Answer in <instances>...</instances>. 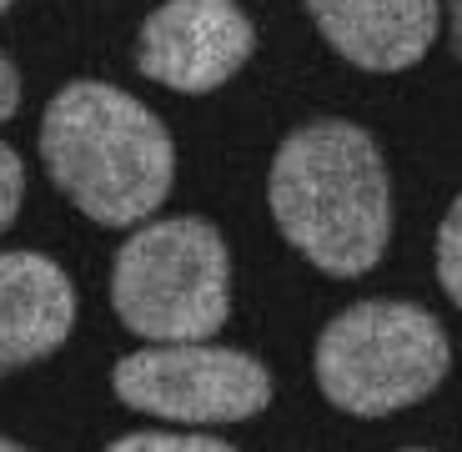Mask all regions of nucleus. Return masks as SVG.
Here are the masks:
<instances>
[{
  "label": "nucleus",
  "instance_id": "f257e3e1",
  "mask_svg": "<svg viewBox=\"0 0 462 452\" xmlns=\"http://www.w3.org/2000/svg\"><path fill=\"white\" fill-rule=\"evenodd\" d=\"M277 232L327 277H362L393 242V181L377 141L352 121H307L272 156Z\"/></svg>",
  "mask_w": 462,
  "mask_h": 452
},
{
  "label": "nucleus",
  "instance_id": "f03ea898",
  "mask_svg": "<svg viewBox=\"0 0 462 452\" xmlns=\"http://www.w3.org/2000/svg\"><path fill=\"white\" fill-rule=\"evenodd\" d=\"M41 161L56 191L96 226H141L176 181L166 121L121 86L66 81L41 116Z\"/></svg>",
  "mask_w": 462,
  "mask_h": 452
},
{
  "label": "nucleus",
  "instance_id": "7ed1b4c3",
  "mask_svg": "<svg viewBox=\"0 0 462 452\" xmlns=\"http://www.w3.org/2000/svg\"><path fill=\"white\" fill-rule=\"evenodd\" d=\"M111 307L141 342H211L231 317V256L207 217L141 221L111 267Z\"/></svg>",
  "mask_w": 462,
  "mask_h": 452
},
{
  "label": "nucleus",
  "instance_id": "20e7f679",
  "mask_svg": "<svg viewBox=\"0 0 462 452\" xmlns=\"http://www.w3.org/2000/svg\"><path fill=\"white\" fill-rule=\"evenodd\" d=\"M317 387L352 418H387L442 387L452 342L417 301H357L317 337Z\"/></svg>",
  "mask_w": 462,
  "mask_h": 452
},
{
  "label": "nucleus",
  "instance_id": "39448f33",
  "mask_svg": "<svg viewBox=\"0 0 462 452\" xmlns=\"http://www.w3.org/2000/svg\"><path fill=\"white\" fill-rule=\"evenodd\" d=\"M116 397L131 412L162 422H246L272 402V372L252 352L217 342H146L111 372Z\"/></svg>",
  "mask_w": 462,
  "mask_h": 452
},
{
  "label": "nucleus",
  "instance_id": "423d86ee",
  "mask_svg": "<svg viewBox=\"0 0 462 452\" xmlns=\"http://www.w3.org/2000/svg\"><path fill=\"white\" fill-rule=\"evenodd\" d=\"M252 51V15L236 0H162L136 31V70L181 96L226 86Z\"/></svg>",
  "mask_w": 462,
  "mask_h": 452
},
{
  "label": "nucleus",
  "instance_id": "0eeeda50",
  "mask_svg": "<svg viewBox=\"0 0 462 452\" xmlns=\"http://www.w3.org/2000/svg\"><path fill=\"white\" fill-rule=\"evenodd\" d=\"M322 41L362 70H407L432 51L442 0H301Z\"/></svg>",
  "mask_w": 462,
  "mask_h": 452
},
{
  "label": "nucleus",
  "instance_id": "6e6552de",
  "mask_svg": "<svg viewBox=\"0 0 462 452\" xmlns=\"http://www.w3.org/2000/svg\"><path fill=\"white\" fill-rule=\"evenodd\" d=\"M76 332V287L41 252H0V377L46 362Z\"/></svg>",
  "mask_w": 462,
  "mask_h": 452
},
{
  "label": "nucleus",
  "instance_id": "1a4fd4ad",
  "mask_svg": "<svg viewBox=\"0 0 462 452\" xmlns=\"http://www.w3.org/2000/svg\"><path fill=\"white\" fill-rule=\"evenodd\" d=\"M438 281L452 297V307H462V197L448 207L438 226Z\"/></svg>",
  "mask_w": 462,
  "mask_h": 452
},
{
  "label": "nucleus",
  "instance_id": "9d476101",
  "mask_svg": "<svg viewBox=\"0 0 462 452\" xmlns=\"http://www.w3.org/2000/svg\"><path fill=\"white\" fill-rule=\"evenodd\" d=\"M106 452H236V447L217 438H186V432H126Z\"/></svg>",
  "mask_w": 462,
  "mask_h": 452
},
{
  "label": "nucleus",
  "instance_id": "9b49d317",
  "mask_svg": "<svg viewBox=\"0 0 462 452\" xmlns=\"http://www.w3.org/2000/svg\"><path fill=\"white\" fill-rule=\"evenodd\" d=\"M21 201H25V161L15 146L0 141V232L21 217Z\"/></svg>",
  "mask_w": 462,
  "mask_h": 452
},
{
  "label": "nucleus",
  "instance_id": "f8f14e48",
  "mask_svg": "<svg viewBox=\"0 0 462 452\" xmlns=\"http://www.w3.org/2000/svg\"><path fill=\"white\" fill-rule=\"evenodd\" d=\"M15 106H21V70H15V60L0 51V126L15 116Z\"/></svg>",
  "mask_w": 462,
  "mask_h": 452
},
{
  "label": "nucleus",
  "instance_id": "ddd939ff",
  "mask_svg": "<svg viewBox=\"0 0 462 452\" xmlns=\"http://www.w3.org/2000/svg\"><path fill=\"white\" fill-rule=\"evenodd\" d=\"M448 21H452V51L462 56V0H448Z\"/></svg>",
  "mask_w": 462,
  "mask_h": 452
},
{
  "label": "nucleus",
  "instance_id": "4468645a",
  "mask_svg": "<svg viewBox=\"0 0 462 452\" xmlns=\"http://www.w3.org/2000/svg\"><path fill=\"white\" fill-rule=\"evenodd\" d=\"M0 452H31V447H21V442H11V438H0Z\"/></svg>",
  "mask_w": 462,
  "mask_h": 452
},
{
  "label": "nucleus",
  "instance_id": "2eb2a0df",
  "mask_svg": "<svg viewBox=\"0 0 462 452\" xmlns=\"http://www.w3.org/2000/svg\"><path fill=\"white\" fill-rule=\"evenodd\" d=\"M5 11H11V0H0V15H5Z\"/></svg>",
  "mask_w": 462,
  "mask_h": 452
},
{
  "label": "nucleus",
  "instance_id": "dca6fc26",
  "mask_svg": "<svg viewBox=\"0 0 462 452\" xmlns=\"http://www.w3.org/2000/svg\"><path fill=\"white\" fill-rule=\"evenodd\" d=\"M412 452H422V447H412Z\"/></svg>",
  "mask_w": 462,
  "mask_h": 452
}]
</instances>
